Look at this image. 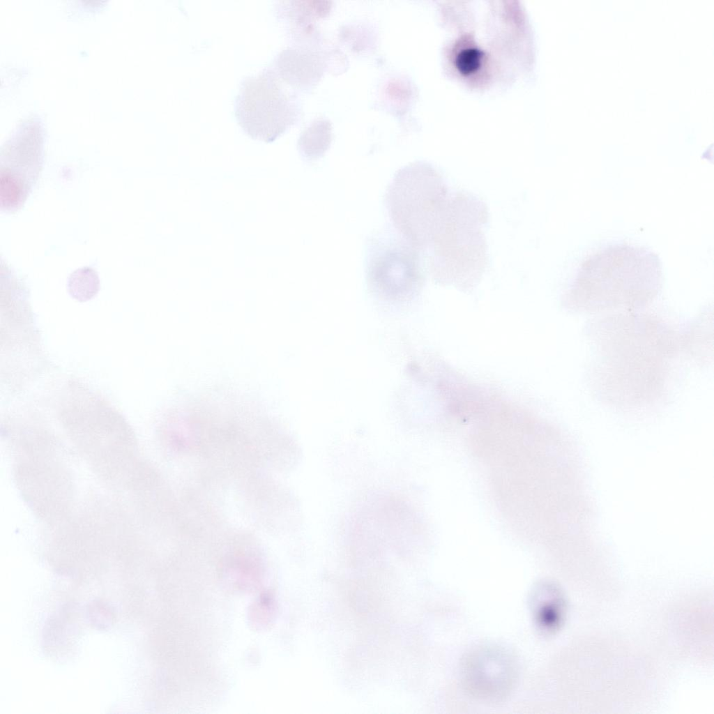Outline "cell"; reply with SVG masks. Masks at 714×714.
Instances as JSON below:
<instances>
[{
    "mask_svg": "<svg viewBox=\"0 0 714 714\" xmlns=\"http://www.w3.org/2000/svg\"><path fill=\"white\" fill-rule=\"evenodd\" d=\"M660 261L641 247L617 244L588 256L579 266L565 299L575 310H637L648 305L661 287Z\"/></svg>",
    "mask_w": 714,
    "mask_h": 714,
    "instance_id": "obj_1",
    "label": "cell"
},
{
    "mask_svg": "<svg viewBox=\"0 0 714 714\" xmlns=\"http://www.w3.org/2000/svg\"><path fill=\"white\" fill-rule=\"evenodd\" d=\"M487 221L480 198L465 191L451 193L428 262L439 281L466 287L479 280L487 264Z\"/></svg>",
    "mask_w": 714,
    "mask_h": 714,
    "instance_id": "obj_2",
    "label": "cell"
},
{
    "mask_svg": "<svg viewBox=\"0 0 714 714\" xmlns=\"http://www.w3.org/2000/svg\"><path fill=\"white\" fill-rule=\"evenodd\" d=\"M450 194L443 176L425 162L399 169L388 187L390 220L400 237L420 257L429 259Z\"/></svg>",
    "mask_w": 714,
    "mask_h": 714,
    "instance_id": "obj_3",
    "label": "cell"
},
{
    "mask_svg": "<svg viewBox=\"0 0 714 714\" xmlns=\"http://www.w3.org/2000/svg\"><path fill=\"white\" fill-rule=\"evenodd\" d=\"M287 84L272 66L241 81L234 100V114L243 130L252 139L273 142L296 122L297 97Z\"/></svg>",
    "mask_w": 714,
    "mask_h": 714,
    "instance_id": "obj_4",
    "label": "cell"
},
{
    "mask_svg": "<svg viewBox=\"0 0 714 714\" xmlns=\"http://www.w3.org/2000/svg\"><path fill=\"white\" fill-rule=\"evenodd\" d=\"M512 655L499 646L478 647L466 655L461 676L466 690L476 698L497 701L513 688L517 676Z\"/></svg>",
    "mask_w": 714,
    "mask_h": 714,
    "instance_id": "obj_5",
    "label": "cell"
},
{
    "mask_svg": "<svg viewBox=\"0 0 714 714\" xmlns=\"http://www.w3.org/2000/svg\"><path fill=\"white\" fill-rule=\"evenodd\" d=\"M533 602L534 614L540 627L546 630L554 628L562 614L559 596L542 585L536 589Z\"/></svg>",
    "mask_w": 714,
    "mask_h": 714,
    "instance_id": "obj_6",
    "label": "cell"
},
{
    "mask_svg": "<svg viewBox=\"0 0 714 714\" xmlns=\"http://www.w3.org/2000/svg\"><path fill=\"white\" fill-rule=\"evenodd\" d=\"M331 141L330 123L324 119H317L302 132L298 146L305 157L317 158L326 151Z\"/></svg>",
    "mask_w": 714,
    "mask_h": 714,
    "instance_id": "obj_7",
    "label": "cell"
}]
</instances>
